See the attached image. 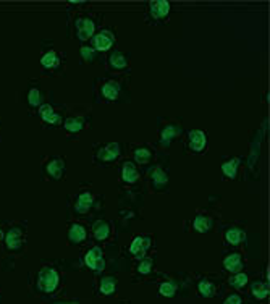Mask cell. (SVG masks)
Wrapping results in <instances>:
<instances>
[{"label": "cell", "mask_w": 270, "mask_h": 304, "mask_svg": "<svg viewBox=\"0 0 270 304\" xmlns=\"http://www.w3.org/2000/svg\"><path fill=\"white\" fill-rule=\"evenodd\" d=\"M152 182H154L155 186H162V184L167 183V175H165V172L162 168H157L152 173Z\"/></svg>", "instance_id": "29"}, {"label": "cell", "mask_w": 270, "mask_h": 304, "mask_svg": "<svg viewBox=\"0 0 270 304\" xmlns=\"http://www.w3.org/2000/svg\"><path fill=\"white\" fill-rule=\"evenodd\" d=\"M180 133H181L180 126L167 125L165 128H162V131H160V144H164V146H168V144L172 142L173 139L180 135Z\"/></svg>", "instance_id": "6"}, {"label": "cell", "mask_w": 270, "mask_h": 304, "mask_svg": "<svg viewBox=\"0 0 270 304\" xmlns=\"http://www.w3.org/2000/svg\"><path fill=\"white\" fill-rule=\"evenodd\" d=\"M86 264H87V267H91L92 270H102L104 265H105L104 257H102V251L99 248H92L86 254Z\"/></svg>", "instance_id": "3"}, {"label": "cell", "mask_w": 270, "mask_h": 304, "mask_svg": "<svg viewBox=\"0 0 270 304\" xmlns=\"http://www.w3.org/2000/svg\"><path fill=\"white\" fill-rule=\"evenodd\" d=\"M41 63H42V66H45V68H52V66H55L57 63H59V59H57V54L55 52H47L42 60H41Z\"/></svg>", "instance_id": "27"}, {"label": "cell", "mask_w": 270, "mask_h": 304, "mask_svg": "<svg viewBox=\"0 0 270 304\" xmlns=\"http://www.w3.org/2000/svg\"><path fill=\"white\" fill-rule=\"evenodd\" d=\"M168 10H170V5L168 2H165V0H157V2L150 3V15H152L155 20L164 18L165 15L168 13Z\"/></svg>", "instance_id": "8"}, {"label": "cell", "mask_w": 270, "mask_h": 304, "mask_svg": "<svg viewBox=\"0 0 270 304\" xmlns=\"http://www.w3.org/2000/svg\"><path fill=\"white\" fill-rule=\"evenodd\" d=\"M83 126H84V122H83L81 118H68V120L65 122V128L71 133L80 131Z\"/></svg>", "instance_id": "24"}, {"label": "cell", "mask_w": 270, "mask_h": 304, "mask_svg": "<svg viewBox=\"0 0 270 304\" xmlns=\"http://www.w3.org/2000/svg\"><path fill=\"white\" fill-rule=\"evenodd\" d=\"M150 269H152V262H150L149 259H144L138 267V270L141 272V274H149Z\"/></svg>", "instance_id": "33"}, {"label": "cell", "mask_w": 270, "mask_h": 304, "mask_svg": "<svg viewBox=\"0 0 270 304\" xmlns=\"http://www.w3.org/2000/svg\"><path fill=\"white\" fill-rule=\"evenodd\" d=\"M251 291H252V295L257 298V300H264V298L269 295V286L266 285V283L256 282V283H252Z\"/></svg>", "instance_id": "20"}, {"label": "cell", "mask_w": 270, "mask_h": 304, "mask_svg": "<svg viewBox=\"0 0 270 304\" xmlns=\"http://www.w3.org/2000/svg\"><path fill=\"white\" fill-rule=\"evenodd\" d=\"M113 44V38L110 36L108 31H102L101 34H97L94 38V47L97 50H107L110 49Z\"/></svg>", "instance_id": "7"}, {"label": "cell", "mask_w": 270, "mask_h": 304, "mask_svg": "<svg viewBox=\"0 0 270 304\" xmlns=\"http://www.w3.org/2000/svg\"><path fill=\"white\" fill-rule=\"evenodd\" d=\"M47 172H49L50 177L62 178V175H63V172H65L63 161H62V159H54V161H50L49 165H47Z\"/></svg>", "instance_id": "13"}, {"label": "cell", "mask_w": 270, "mask_h": 304, "mask_svg": "<svg viewBox=\"0 0 270 304\" xmlns=\"http://www.w3.org/2000/svg\"><path fill=\"white\" fill-rule=\"evenodd\" d=\"M134 159H136V162L139 163H147L150 159V152L147 149H136V151H134Z\"/></svg>", "instance_id": "30"}, {"label": "cell", "mask_w": 270, "mask_h": 304, "mask_svg": "<svg viewBox=\"0 0 270 304\" xmlns=\"http://www.w3.org/2000/svg\"><path fill=\"white\" fill-rule=\"evenodd\" d=\"M76 28H78V36H80L81 41L89 39L91 34L94 33V23H92L91 20H87V18L78 20V21H76Z\"/></svg>", "instance_id": "5"}, {"label": "cell", "mask_w": 270, "mask_h": 304, "mask_svg": "<svg viewBox=\"0 0 270 304\" xmlns=\"http://www.w3.org/2000/svg\"><path fill=\"white\" fill-rule=\"evenodd\" d=\"M238 165H240V161H238V159H231V161H228L222 165V172L225 173L228 178H235Z\"/></svg>", "instance_id": "18"}, {"label": "cell", "mask_w": 270, "mask_h": 304, "mask_svg": "<svg viewBox=\"0 0 270 304\" xmlns=\"http://www.w3.org/2000/svg\"><path fill=\"white\" fill-rule=\"evenodd\" d=\"M59 285V275L55 270L52 269H44L39 274V286L41 290H44L45 293H52Z\"/></svg>", "instance_id": "1"}, {"label": "cell", "mask_w": 270, "mask_h": 304, "mask_svg": "<svg viewBox=\"0 0 270 304\" xmlns=\"http://www.w3.org/2000/svg\"><path fill=\"white\" fill-rule=\"evenodd\" d=\"M225 238H227L228 243L238 244V243H241V241L245 240V231H241V230H238V228H231V230L227 231Z\"/></svg>", "instance_id": "19"}, {"label": "cell", "mask_w": 270, "mask_h": 304, "mask_svg": "<svg viewBox=\"0 0 270 304\" xmlns=\"http://www.w3.org/2000/svg\"><path fill=\"white\" fill-rule=\"evenodd\" d=\"M118 154H120V144L112 142V144H108V146L104 149L101 154H99V157H101L102 161H113Z\"/></svg>", "instance_id": "16"}, {"label": "cell", "mask_w": 270, "mask_h": 304, "mask_svg": "<svg viewBox=\"0 0 270 304\" xmlns=\"http://www.w3.org/2000/svg\"><path fill=\"white\" fill-rule=\"evenodd\" d=\"M91 205H92V196L89 193H83L80 198H78V203L75 205V209H76V212L84 214V212L89 210Z\"/></svg>", "instance_id": "15"}, {"label": "cell", "mask_w": 270, "mask_h": 304, "mask_svg": "<svg viewBox=\"0 0 270 304\" xmlns=\"http://www.w3.org/2000/svg\"><path fill=\"white\" fill-rule=\"evenodd\" d=\"M113 291H115V278H113V277L102 278V282H101V293H104V295H112Z\"/></svg>", "instance_id": "22"}, {"label": "cell", "mask_w": 270, "mask_h": 304, "mask_svg": "<svg viewBox=\"0 0 270 304\" xmlns=\"http://www.w3.org/2000/svg\"><path fill=\"white\" fill-rule=\"evenodd\" d=\"M223 265H225L227 270L233 272V274H240V270L243 269V262H241V257L240 254H230L228 257H225V261H223Z\"/></svg>", "instance_id": "9"}, {"label": "cell", "mask_w": 270, "mask_h": 304, "mask_svg": "<svg viewBox=\"0 0 270 304\" xmlns=\"http://www.w3.org/2000/svg\"><path fill=\"white\" fill-rule=\"evenodd\" d=\"M68 238H70V241H73V243H81V241L86 238L84 226H81V225H71V228L68 231Z\"/></svg>", "instance_id": "17"}, {"label": "cell", "mask_w": 270, "mask_h": 304, "mask_svg": "<svg viewBox=\"0 0 270 304\" xmlns=\"http://www.w3.org/2000/svg\"><path fill=\"white\" fill-rule=\"evenodd\" d=\"M5 243H7V246L10 249H18L23 243V235H21V231H20V228L10 230L7 238H5Z\"/></svg>", "instance_id": "10"}, {"label": "cell", "mask_w": 270, "mask_h": 304, "mask_svg": "<svg viewBox=\"0 0 270 304\" xmlns=\"http://www.w3.org/2000/svg\"><path fill=\"white\" fill-rule=\"evenodd\" d=\"M149 248H150V238H147V236H136V238L133 240L131 246H129V251H131V254L134 257L143 259Z\"/></svg>", "instance_id": "2"}, {"label": "cell", "mask_w": 270, "mask_h": 304, "mask_svg": "<svg viewBox=\"0 0 270 304\" xmlns=\"http://www.w3.org/2000/svg\"><path fill=\"white\" fill-rule=\"evenodd\" d=\"M194 228L197 231H207L210 228V220L206 219L204 215H197L194 219Z\"/></svg>", "instance_id": "25"}, {"label": "cell", "mask_w": 270, "mask_h": 304, "mask_svg": "<svg viewBox=\"0 0 270 304\" xmlns=\"http://www.w3.org/2000/svg\"><path fill=\"white\" fill-rule=\"evenodd\" d=\"M41 102H42V96H41V92L33 87V89L29 91V105H39Z\"/></svg>", "instance_id": "32"}, {"label": "cell", "mask_w": 270, "mask_h": 304, "mask_svg": "<svg viewBox=\"0 0 270 304\" xmlns=\"http://www.w3.org/2000/svg\"><path fill=\"white\" fill-rule=\"evenodd\" d=\"M122 177L126 183H134V182H138L139 173H138V170L134 168V165L131 162H125L123 170H122Z\"/></svg>", "instance_id": "12"}, {"label": "cell", "mask_w": 270, "mask_h": 304, "mask_svg": "<svg viewBox=\"0 0 270 304\" xmlns=\"http://www.w3.org/2000/svg\"><path fill=\"white\" fill-rule=\"evenodd\" d=\"M223 304H241V298L238 295H231Z\"/></svg>", "instance_id": "35"}, {"label": "cell", "mask_w": 270, "mask_h": 304, "mask_svg": "<svg viewBox=\"0 0 270 304\" xmlns=\"http://www.w3.org/2000/svg\"><path fill=\"white\" fill-rule=\"evenodd\" d=\"M81 57L86 61H92V60H94V50L89 49V47H83L81 49Z\"/></svg>", "instance_id": "34"}, {"label": "cell", "mask_w": 270, "mask_h": 304, "mask_svg": "<svg viewBox=\"0 0 270 304\" xmlns=\"http://www.w3.org/2000/svg\"><path fill=\"white\" fill-rule=\"evenodd\" d=\"M118 92H120V86H118V83H115V81H108V83L102 86V94L108 101L117 99Z\"/></svg>", "instance_id": "14"}, {"label": "cell", "mask_w": 270, "mask_h": 304, "mask_svg": "<svg viewBox=\"0 0 270 304\" xmlns=\"http://www.w3.org/2000/svg\"><path fill=\"white\" fill-rule=\"evenodd\" d=\"M246 282H248V275H245V274H236V275H233V277L230 278V285H231V286H235V288L245 286V285H246Z\"/></svg>", "instance_id": "31"}, {"label": "cell", "mask_w": 270, "mask_h": 304, "mask_svg": "<svg viewBox=\"0 0 270 304\" xmlns=\"http://www.w3.org/2000/svg\"><path fill=\"white\" fill-rule=\"evenodd\" d=\"M126 59H125V55L122 52H113L112 57H110V65L113 66V68H118V70H122L126 66Z\"/></svg>", "instance_id": "23"}, {"label": "cell", "mask_w": 270, "mask_h": 304, "mask_svg": "<svg viewBox=\"0 0 270 304\" xmlns=\"http://www.w3.org/2000/svg\"><path fill=\"white\" fill-rule=\"evenodd\" d=\"M159 291H160V295L162 296H173L175 291H176V285L173 282H165V283L160 285Z\"/></svg>", "instance_id": "28"}, {"label": "cell", "mask_w": 270, "mask_h": 304, "mask_svg": "<svg viewBox=\"0 0 270 304\" xmlns=\"http://www.w3.org/2000/svg\"><path fill=\"white\" fill-rule=\"evenodd\" d=\"M199 293L202 296H206V298H210V296H214L215 295V286L212 285V283L209 282H201L199 283Z\"/></svg>", "instance_id": "26"}, {"label": "cell", "mask_w": 270, "mask_h": 304, "mask_svg": "<svg viewBox=\"0 0 270 304\" xmlns=\"http://www.w3.org/2000/svg\"><path fill=\"white\" fill-rule=\"evenodd\" d=\"M39 113H41V117H42V120L50 123V125H59L60 120H62L60 115H57L50 105H41Z\"/></svg>", "instance_id": "11"}, {"label": "cell", "mask_w": 270, "mask_h": 304, "mask_svg": "<svg viewBox=\"0 0 270 304\" xmlns=\"http://www.w3.org/2000/svg\"><path fill=\"white\" fill-rule=\"evenodd\" d=\"M206 147V135L199 130L189 133V149L194 152H201Z\"/></svg>", "instance_id": "4"}, {"label": "cell", "mask_w": 270, "mask_h": 304, "mask_svg": "<svg viewBox=\"0 0 270 304\" xmlns=\"http://www.w3.org/2000/svg\"><path fill=\"white\" fill-rule=\"evenodd\" d=\"M108 233H110V226L105 222H97L94 225V236L97 240H105Z\"/></svg>", "instance_id": "21"}, {"label": "cell", "mask_w": 270, "mask_h": 304, "mask_svg": "<svg viewBox=\"0 0 270 304\" xmlns=\"http://www.w3.org/2000/svg\"><path fill=\"white\" fill-rule=\"evenodd\" d=\"M2 235H3V233H2V228H0V238H2Z\"/></svg>", "instance_id": "36"}]
</instances>
